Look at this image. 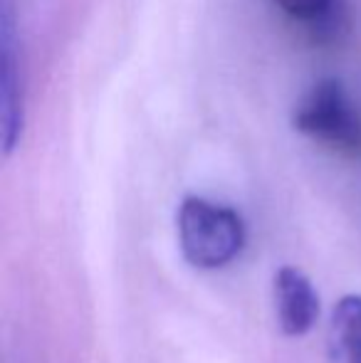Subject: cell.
Segmentation results:
<instances>
[{
	"label": "cell",
	"instance_id": "cell-2",
	"mask_svg": "<svg viewBox=\"0 0 361 363\" xmlns=\"http://www.w3.org/2000/svg\"><path fill=\"white\" fill-rule=\"evenodd\" d=\"M292 126L332 153L361 156L359 109L337 77H322L299 96L292 109Z\"/></svg>",
	"mask_w": 361,
	"mask_h": 363
},
{
	"label": "cell",
	"instance_id": "cell-1",
	"mask_svg": "<svg viewBox=\"0 0 361 363\" xmlns=\"http://www.w3.org/2000/svg\"><path fill=\"white\" fill-rule=\"evenodd\" d=\"M179 245L193 267H228L245 247V223L233 208L188 196L179 208Z\"/></svg>",
	"mask_w": 361,
	"mask_h": 363
},
{
	"label": "cell",
	"instance_id": "cell-5",
	"mask_svg": "<svg viewBox=\"0 0 361 363\" xmlns=\"http://www.w3.org/2000/svg\"><path fill=\"white\" fill-rule=\"evenodd\" d=\"M289 20L317 40H334L347 28V0H272Z\"/></svg>",
	"mask_w": 361,
	"mask_h": 363
},
{
	"label": "cell",
	"instance_id": "cell-3",
	"mask_svg": "<svg viewBox=\"0 0 361 363\" xmlns=\"http://www.w3.org/2000/svg\"><path fill=\"white\" fill-rule=\"evenodd\" d=\"M0 126H3L5 156L15 151L25 126V96H23V67H20V38L15 25L13 0L0 5Z\"/></svg>",
	"mask_w": 361,
	"mask_h": 363
},
{
	"label": "cell",
	"instance_id": "cell-4",
	"mask_svg": "<svg viewBox=\"0 0 361 363\" xmlns=\"http://www.w3.org/2000/svg\"><path fill=\"white\" fill-rule=\"evenodd\" d=\"M274 309L287 336H304L319 319V294L302 269L282 267L274 274Z\"/></svg>",
	"mask_w": 361,
	"mask_h": 363
},
{
	"label": "cell",
	"instance_id": "cell-6",
	"mask_svg": "<svg viewBox=\"0 0 361 363\" xmlns=\"http://www.w3.org/2000/svg\"><path fill=\"white\" fill-rule=\"evenodd\" d=\"M329 351L334 363H361V294L342 296L334 306Z\"/></svg>",
	"mask_w": 361,
	"mask_h": 363
}]
</instances>
